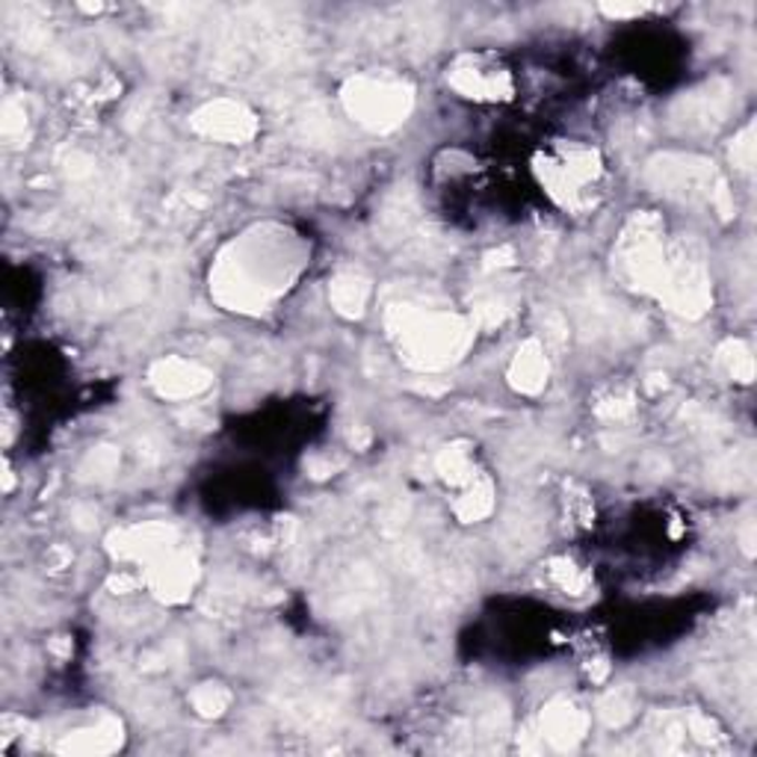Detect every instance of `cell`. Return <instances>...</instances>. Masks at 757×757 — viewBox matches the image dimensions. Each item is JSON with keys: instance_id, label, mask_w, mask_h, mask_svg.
<instances>
[{"instance_id": "obj_1", "label": "cell", "mask_w": 757, "mask_h": 757, "mask_svg": "<svg viewBox=\"0 0 757 757\" xmlns=\"http://www.w3.org/2000/svg\"><path fill=\"white\" fill-rule=\"evenodd\" d=\"M391 320H394V332H400L414 362L423 364V367L447 364L462 350L467 337L465 326L456 317L435 309L396 305V309H391Z\"/></svg>"}, {"instance_id": "obj_2", "label": "cell", "mask_w": 757, "mask_h": 757, "mask_svg": "<svg viewBox=\"0 0 757 757\" xmlns=\"http://www.w3.org/2000/svg\"><path fill=\"white\" fill-rule=\"evenodd\" d=\"M350 110L359 122L367 128H391L408 113L412 95L408 89L400 83H387V80H355L350 92H346Z\"/></svg>"}, {"instance_id": "obj_3", "label": "cell", "mask_w": 757, "mask_h": 757, "mask_svg": "<svg viewBox=\"0 0 757 757\" xmlns=\"http://www.w3.org/2000/svg\"><path fill=\"white\" fill-rule=\"evenodd\" d=\"M652 172L660 175L657 184L672 195H684V199H705L710 204L725 208V184L714 175V169L693 158H663L660 166H654Z\"/></svg>"}, {"instance_id": "obj_4", "label": "cell", "mask_w": 757, "mask_h": 757, "mask_svg": "<svg viewBox=\"0 0 757 757\" xmlns=\"http://www.w3.org/2000/svg\"><path fill=\"white\" fill-rule=\"evenodd\" d=\"M595 175H598L595 154L583 149L568 151L563 160H556L554 166H547V184L554 186V193L565 195V199H577L595 181Z\"/></svg>"}, {"instance_id": "obj_5", "label": "cell", "mask_w": 757, "mask_h": 757, "mask_svg": "<svg viewBox=\"0 0 757 757\" xmlns=\"http://www.w3.org/2000/svg\"><path fill=\"white\" fill-rule=\"evenodd\" d=\"M199 119V128L211 137H222V140H246L249 133L255 131V122L252 115L243 110L240 104H231V101H220V104H211L208 110L195 115Z\"/></svg>"}, {"instance_id": "obj_6", "label": "cell", "mask_w": 757, "mask_h": 757, "mask_svg": "<svg viewBox=\"0 0 757 757\" xmlns=\"http://www.w3.org/2000/svg\"><path fill=\"white\" fill-rule=\"evenodd\" d=\"M154 385L163 396H193L208 385V373L186 362H163L154 371Z\"/></svg>"}, {"instance_id": "obj_7", "label": "cell", "mask_w": 757, "mask_h": 757, "mask_svg": "<svg viewBox=\"0 0 757 757\" xmlns=\"http://www.w3.org/2000/svg\"><path fill=\"white\" fill-rule=\"evenodd\" d=\"M453 83H456L462 92H467V95L494 98L503 89V74L494 69H483V65L474 60H465L453 69Z\"/></svg>"}, {"instance_id": "obj_8", "label": "cell", "mask_w": 757, "mask_h": 757, "mask_svg": "<svg viewBox=\"0 0 757 757\" xmlns=\"http://www.w3.org/2000/svg\"><path fill=\"white\" fill-rule=\"evenodd\" d=\"M583 719L574 707H554L545 719V734L547 740L559 743V746H568V740L581 737Z\"/></svg>"}, {"instance_id": "obj_9", "label": "cell", "mask_w": 757, "mask_h": 757, "mask_svg": "<svg viewBox=\"0 0 757 757\" xmlns=\"http://www.w3.org/2000/svg\"><path fill=\"white\" fill-rule=\"evenodd\" d=\"M545 355H542V350H538L536 344L524 346V353H518V362H515V378H518L521 387H527V391H536V387H542V382H545Z\"/></svg>"}, {"instance_id": "obj_10", "label": "cell", "mask_w": 757, "mask_h": 757, "mask_svg": "<svg viewBox=\"0 0 757 757\" xmlns=\"http://www.w3.org/2000/svg\"><path fill=\"white\" fill-rule=\"evenodd\" d=\"M332 300L344 314H359L367 300V284L359 275H341L332 287Z\"/></svg>"}, {"instance_id": "obj_11", "label": "cell", "mask_w": 757, "mask_h": 757, "mask_svg": "<svg viewBox=\"0 0 757 757\" xmlns=\"http://www.w3.org/2000/svg\"><path fill=\"white\" fill-rule=\"evenodd\" d=\"M195 707H199V714L204 716H220L222 710H225V705H229V693H222L220 687H202L199 693H195Z\"/></svg>"}]
</instances>
